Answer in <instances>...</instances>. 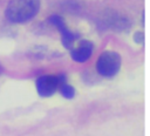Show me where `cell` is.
Masks as SVG:
<instances>
[{
    "instance_id": "52a82bcc",
    "label": "cell",
    "mask_w": 150,
    "mask_h": 136,
    "mask_svg": "<svg viewBox=\"0 0 150 136\" xmlns=\"http://www.w3.org/2000/svg\"><path fill=\"white\" fill-rule=\"evenodd\" d=\"M59 90H60L61 95H62L64 98H69V100H70V98H73V97L75 96V89L73 88V86L68 84L67 82L63 83V84H61L60 88H59Z\"/></svg>"
},
{
    "instance_id": "277c9868",
    "label": "cell",
    "mask_w": 150,
    "mask_h": 136,
    "mask_svg": "<svg viewBox=\"0 0 150 136\" xmlns=\"http://www.w3.org/2000/svg\"><path fill=\"white\" fill-rule=\"evenodd\" d=\"M48 21H49L54 27H56V28L60 30L63 47L67 48V49L74 48V43H75V41H76V39H77V34H75V33H73L71 30H69V28L66 26V22H64L63 18L60 16V15L54 14V15L49 16Z\"/></svg>"
},
{
    "instance_id": "6da1fadb",
    "label": "cell",
    "mask_w": 150,
    "mask_h": 136,
    "mask_svg": "<svg viewBox=\"0 0 150 136\" xmlns=\"http://www.w3.org/2000/svg\"><path fill=\"white\" fill-rule=\"evenodd\" d=\"M40 9V0H11L5 15L13 23H25L32 20Z\"/></svg>"
},
{
    "instance_id": "9c48e42d",
    "label": "cell",
    "mask_w": 150,
    "mask_h": 136,
    "mask_svg": "<svg viewBox=\"0 0 150 136\" xmlns=\"http://www.w3.org/2000/svg\"><path fill=\"white\" fill-rule=\"evenodd\" d=\"M2 70H4V68H2V66H1V64H0V74H1V73H2Z\"/></svg>"
},
{
    "instance_id": "7a4b0ae2",
    "label": "cell",
    "mask_w": 150,
    "mask_h": 136,
    "mask_svg": "<svg viewBox=\"0 0 150 136\" xmlns=\"http://www.w3.org/2000/svg\"><path fill=\"white\" fill-rule=\"evenodd\" d=\"M121 63L122 59L118 53L112 50H105L98 56L96 62V69L101 76L112 77L118 73Z\"/></svg>"
},
{
    "instance_id": "3957f363",
    "label": "cell",
    "mask_w": 150,
    "mask_h": 136,
    "mask_svg": "<svg viewBox=\"0 0 150 136\" xmlns=\"http://www.w3.org/2000/svg\"><path fill=\"white\" fill-rule=\"evenodd\" d=\"M67 82V77L63 74L60 75H43L36 80V91L41 97H49L56 90H59L60 86Z\"/></svg>"
},
{
    "instance_id": "5b68a950",
    "label": "cell",
    "mask_w": 150,
    "mask_h": 136,
    "mask_svg": "<svg viewBox=\"0 0 150 136\" xmlns=\"http://www.w3.org/2000/svg\"><path fill=\"white\" fill-rule=\"evenodd\" d=\"M93 50L94 45L89 40H82L75 48L70 49V56L75 62L82 63L89 60V57L93 54Z\"/></svg>"
},
{
    "instance_id": "8992f818",
    "label": "cell",
    "mask_w": 150,
    "mask_h": 136,
    "mask_svg": "<svg viewBox=\"0 0 150 136\" xmlns=\"http://www.w3.org/2000/svg\"><path fill=\"white\" fill-rule=\"evenodd\" d=\"M103 22L107 23V26L109 28H112L117 32H127L130 28L129 20L125 19L124 16L118 15V14H111V15L107 16Z\"/></svg>"
},
{
    "instance_id": "ba28073f",
    "label": "cell",
    "mask_w": 150,
    "mask_h": 136,
    "mask_svg": "<svg viewBox=\"0 0 150 136\" xmlns=\"http://www.w3.org/2000/svg\"><path fill=\"white\" fill-rule=\"evenodd\" d=\"M134 40H135L136 43H143L144 42V33L141 32V30L136 32L134 34Z\"/></svg>"
}]
</instances>
